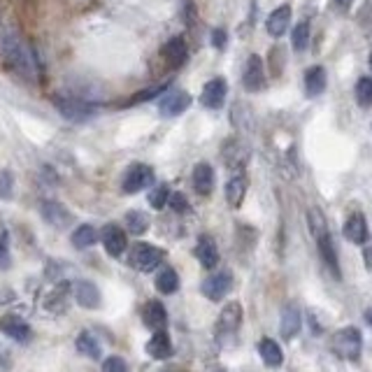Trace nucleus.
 Returning a JSON list of instances; mask_svg holds the SVG:
<instances>
[{"label": "nucleus", "instance_id": "f257e3e1", "mask_svg": "<svg viewBox=\"0 0 372 372\" xmlns=\"http://www.w3.org/2000/svg\"><path fill=\"white\" fill-rule=\"evenodd\" d=\"M3 61L10 70H14L17 75L23 79H33L35 70H38L33 50H30L14 30H8L3 38Z\"/></svg>", "mask_w": 372, "mask_h": 372}, {"label": "nucleus", "instance_id": "f03ea898", "mask_svg": "<svg viewBox=\"0 0 372 372\" xmlns=\"http://www.w3.org/2000/svg\"><path fill=\"white\" fill-rule=\"evenodd\" d=\"M361 349H363V338L358 328H342V331L335 333L333 340V351L338 353L344 361H358L361 358Z\"/></svg>", "mask_w": 372, "mask_h": 372}, {"label": "nucleus", "instance_id": "7ed1b4c3", "mask_svg": "<svg viewBox=\"0 0 372 372\" xmlns=\"http://www.w3.org/2000/svg\"><path fill=\"white\" fill-rule=\"evenodd\" d=\"M54 105L61 112V117L72 121V124H84L96 114V107L89 100L68 98V96H54Z\"/></svg>", "mask_w": 372, "mask_h": 372}, {"label": "nucleus", "instance_id": "20e7f679", "mask_svg": "<svg viewBox=\"0 0 372 372\" xmlns=\"http://www.w3.org/2000/svg\"><path fill=\"white\" fill-rule=\"evenodd\" d=\"M161 259H163V249L147 245V242H138L131 252V265L140 272L156 270L158 263H161Z\"/></svg>", "mask_w": 372, "mask_h": 372}, {"label": "nucleus", "instance_id": "39448f33", "mask_svg": "<svg viewBox=\"0 0 372 372\" xmlns=\"http://www.w3.org/2000/svg\"><path fill=\"white\" fill-rule=\"evenodd\" d=\"M151 182H154V173H151V168L138 163V166H131L126 170L121 186H124L126 193H138V191H142V188H147Z\"/></svg>", "mask_w": 372, "mask_h": 372}, {"label": "nucleus", "instance_id": "423d86ee", "mask_svg": "<svg viewBox=\"0 0 372 372\" xmlns=\"http://www.w3.org/2000/svg\"><path fill=\"white\" fill-rule=\"evenodd\" d=\"M240 323H242V305L233 300L221 309L215 331L219 338H226V335H233L237 328H240Z\"/></svg>", "mask_w": 372, "mask_h": 372}, {"label": "nucleus", "instance_id": "0eeeda50", "mask_svg": "<svg viewBox=\"0 0 372 372\" xmlns=\"http://www.w3.org/2000/svg\"><path fill=\"white\" fill-rule=\"evenodd\" d=\"M102 245H105V252L109 256H114V259H119L121 254L126 252V247H128V240H126V233H124V228L117 223H107L105 228H102Z\"/></svg>", "mask_w": 372, "mask_h": 372}, {"label": "nucleus", "instance_id": "6e6552de", "mask_svg": "<svg viewBox=\"0 0 372 372\" xmlns=\"http://www.w3.org/2000/svg\"><path fill=\"white\" fill-rule=\"evenodd\" d=\"M226 94H228V84H226L223 77L210 79V82L205 84L203 94H200V102H203L207 109H219L223 105Z\"/></svg>", "mask_w": 372, "mask_h": 372}, {"label": "nucleus", "instance_id": "1a4fd4ad", "mask_svg": "<svg viewBox=\"0 0 372 372\" xmlns=\"http://www.w3.org/2000/svg\"><path fill=\"white\" fill-rule=\"evenodd\" d=\"M230 286H233V277H230V272H217V274H212V277L205 279L203 294H205V298H210V300L217 303L228 294Z\"/></svg>", "mask_w": 372, "mask_h": 372}, {"label": "nucleus", "instance_id": "9d476101", "mask_svg": "<svg viewBox=\"0 0 372 372\" xmlns=\"http://www.w3.org/2000/svg\"><path fill=\"white\" fill-rule=\"evenodd\" d=\"M303 326V316L300 309H298L296 303H286L282 309V323H279V331H282L284 340H294L298 333H300Z\"/></svg>", "mask_w": 372, "mask_h": 372}, {"label": "nucleus", "instance_id": "9b49d317", "mask_svg": "<svg viewBox=\"0 0 372 372\" xmlns=\"http://www.w3.org/2000/svg\"><path fill=\"white\" fill-rule=\"evenodd\" d=\"M342 233H344L347 240L353 242V245H365V242H368L370 230H368V221H365V217L361 215V212H356V215H351L349 219H347Z\"/></svg>", "mask_w": 372, "mask_h": 372}, {"label": "nucleus", "instance_id": "f8f14e48", "mask_svg": "<svg viewBox=\"0 0 372 372\" xmlns=\"http://www.w3.org/2000/svg\"><path fill=\"white\" fill-rule=\"evenodd\" d=\"M142 323L149 328V331H166L168 326V312L158 300H151L144 305L142 309Z\"/></svg>", "mask_w": 372, "mask_h": 372}, {"label": "nucleus", "instance_id": "ddd939ff", "mask_svg": "<svg viewBox=\"0 0 372 372\" xmlns=\"http://www.w3.org/2000/svg\"><path fill=\"white\" fill-rule=\"evenodd\" d=\"M188 105H191V96L186 94V91H173V94H168L166 98L161 100V109L163 117H177V114L186 112Z\"/></svg>", "mask_w": 372, "mask_h": 372}, {"label": "nucleus", "instance_id": "4468645a", "mask_svg": "<svg viewBox=\"0 0 372 372\" xmlns=\"http://www.w3.org/2000/svg\"><path fill=\"white\" fill-rule=\"evenodd\" d=\"M245 87L247 91H261L265 87V72H263V61L261 56H252L247 58V68H245Z\"/></svg>", "mask_w": 372, "mask_h": 372}, {"label": "nucleus", "instance_id": "2eb2a0df", "mask_svg": "<svg viewBox=\"0 0 372 372\" xmlns=\"http://www.w3.org/2000/svg\"><path fill=\"white\" fill-rule=\"evenodd\" d=\"M188 58V50H186V42L182 38H173L166 42L163 47V61L168 63V68H182Z\"/></svg>", "mask_w": 372, "mask_h": 372}, {"label": "nucleus", "instance_id": "dca6fc26", "mask_svg": "<svg viewBox=\"0 0 372 372\" xmlns=\"http://www.w3.org/2000/svg\"><path fill=\"white\" fill-rule=\"evenodd\" d=\"M291 26V8L289 5H279L277 10H272V14L267 17L265 28L272 38H282V35L289 30Z\"/></svg>", "mask_w": 372, "mask_h": 372}, {"label": "nucleus", "instance_id": "f3484780", "mask_svg": "<svg viewBox=\"0 0 372 372\" xmlns=\"http://www.w3.org/2000/svg\"><path fill=\"white\" fill-rule=\"evenodd\" d=\"M0 331L10 335L12 340H19V342H26L30 338V326L19 314H5L3 321H0Z\"/></svg>", "mask_w": 372, "mask_h": 372}, {"label": "nucleus", "instance_id": "a211bd4d", "mask_svg": "<svg viewBox=\"0 0 372 372\" xmlns=\"http://www.w3.org/2000/svg\"><path fill=\"white\" fill-rule=\"evenodd\" d=\"M196 256H198L200 265L207 267V270L217 267V263H219V249H217V242L212 240L210 235H200V237H198V245H196Z\"/></svg>", "mask_w": 372, "mask_h": 372}, {"label": "nucleus", "instance_id": "6ab92c4d", "mask_svg": "<svg viewBox=\"0 0 372 372\" xmlns=\"http://www.w3.org/2000/svg\"><path fill=\"white\" fill-rule=\"evenodd\" d=\"M147 353L154 361H166L173 356V342H170L166 331H154V338L147 342Z\"/></svg>", "mask_w": 372, "mask_h": 372}, {"label": "nucleus", "instance_id": "aec40b11", "mask_svg": "<svg viewBox=\"0 0 372 372\" xmlns=\"http://www.w3.org/2000/svg\"><path fill=\"white\" fill-rule=\"evenodd\" d=\"M193 188L200 193V196H210L212 188H215V170L207 163H198L193 168Z\"/></svg>", "mask_w": 372, "mask_h": 372}, {"label": "nucleus", "instance_id": "412c9836", "mask_svg": "<svg viewBox=\"0 0 372 372\" xmlns=\"http://www.w3.org/2000/svg\"><path fill=\"white\" fill-rule=\"evenodd\" d=\"M75 298L79 307H87V309L100 307V291L94 282H79L75 289Z\"/></svg>", "mask_w": 372, "mask_h": 372}, {"label": "nucleus", "instance_id": "4be33fe9", "mask_svg": "<svg viewBox=\"0 0 372 372\" xmlns=\"http://www.w3.org/2000/svg\"><path fill=\"white\" fill-rule=\"evenodd\" d=\"M42 217H45L52 226H56V228H65V226L72 221L70 212L65 210L63 205L54 203V200H47V203H42Z\"/></svg>", "mask_w": 372, "mask_h": 372}, {"label": "nucleus", "instance_id": "5701e85b", "mask_svg": "<svg viewBox=\"0 0 372 372\" xmlns=\"http://www.w3.org/2000/svg\"><path fill=\"white\" fill-rule=\"evenodd\" d=\"M259 353L261 358H263V363L267 365V368H279L284 361V353H282V347H279L274 340L270 338H263L259 342Z\"/></svg>", "mask_w": 372, "mask_h": 372}, {"label": "nucleus", "instance_id": "b1692460", "mask_svg": "<svg viewBox=\"0 0 372 372\" xmlns=\"http://www.w3.org/2000/svg\"><path fill=\"white\" fill-rule=\"evenodd\" d=\"M68 294H70V284H58L54 286V289L47 294L45 298V309H50V312H63L65 309V303H68Z\"/></svg>", "mask_w": 372, "mask_h": 372}, {"label": "nucleus", "instance_id": "393cba45", "mask_svg": "<svg viewBox=\"0 0 372 372\" xmlns=\"http://www.w3.org/2000/svg\"><path fill=\"white\" fill-rule=\"evenodd\" d=\"M247 193V179L242 175H235L233 179H228L226 184V200H228L230 207H240L242 200H245Z\"/></svg>", "mask_w": 372, "mask_h": 372}, {"label": "nucleus", "instance_id": "a878e982", "mask_svg": "<svg viewBox=\"0 0 372 372\" xmlns=\"http://www.w3.org/2000/svg\"><path fill=\"white\" fill-rule=\"evenodd\" d=\"M316 245H319V252L323 256V261H326V265L331 267V272L340 279V263H338V254H335V245L331 240V233L321 235L319 240H316Z\"/></svg>", "mask_w": 372, "mask_h": 372}, {"label": "nucleus", "instance_id": "bb28decb", "mask_svg": "<svg viewBox=\"0 0 372 372\" xmlns=\"http://www.w3.org/2000/svg\"><path fill=\"white\" fill-rule=\"evenodd\" d=\"M305 87H307V96H321L326 91V70L321 65L309 68L305 75Z\"/></svg>", "mask_w": 372, "mask_h": 372}, {"label": "nucleus", "instance_id": "cd10ccee", "mask_svg": "<svg viewBox=\"0 0 372 372\" xmlns=\"http://www.w3.org/2000/svg\"><path fill=\"white\" fill-rule=\"evenodd\" d=\"M126 230L131 235H144L149 230V217L144 212H128L126 215Z\"/></svg>", "mask_w": 372, "mask_h": 372}, {"label": "nucleus", "instance_id": "c85d7f7f", "mask_svg": "<svg viewBox=\"0 0 372 372\" xmlns=\"http://www.w3.org/2000/svg\"><path fill=\"white\" fill-rule=\"evenodd\" d=\"M177 286H179V277H177V272L173 267H163L161 272H158L156 277V289L161 291V294H175Z\"/></svg>", "mask_w": 372, "mask_h": 372}, {"label": "nucleus", "instance_id": "c756f323", "mask_svg": "<svg viewBox=\"0 0 372 372\" xmlns=\"http://www.w3.org/2000/svg\"><path fill=\"white\" fill-rule=\"evenodd\" d=\"M98 242V233H96L94 226H79V228L72 233V245L77 249H87L91 245Z\"/></svg>", "mask_w": 372, "mask_h": 372}, {"label": "nucleus", "instance_id": "7c9ffc66", "mask_svg": "<svg viewBox=\"0 0 372 372\" xmlns=\"http://www.w3.org/2000/svg\"><path fill=\"white\" fill-rule=\"evenodd\" d=\"M307 223H309V233L314 235V240H319L321 235L328 233L326 217H323V212L319 210V207H312V210L307 212Z\"/></svg>", "mask_w": 372, "mask_h": 372}, {"label": "nucleus", "instance_id": "2f4dec72", "mask_svg": "<svg viewBox=\"0 0 372 372\" xmlns=\"http://www.w3.org/2000/svg\"><path fill=\"white\" fill-rule=\"evenodd\" d=\"M77 351L79 353H84V356H89V358H100V344L96 342V338L91 333H79V338H77Z\"/></svg>", "mask_w": 372, "mask_h": 372}, {"label": "nucleus", "instance_id": "473e14b6", "mask_svg": "<svg viewBox=\"0 0 372 372\" xmlns=\"http://www.w3.org/2000/svg\"><path fill=\"white\" fill-rule=\"evenodd\" d=\"M291 42H294V50L296 52H305L307 50V42H309V26L305 21H300L291 33Z\"/></svg>", "mask_w": 372, "mask_h": 372}, {"label": "nucleus", "instance_id": "72a5a7b5", "mask_svg": "<svg viewBox=\"0 0 372 372\" xmlns=\"http://www.w3.org/2000/svg\"><path fill=\"white\" fill-rule=\"evenodd\" d=\"M356 98L361 107H372V79L370 77H361L356 87Z\"/></svg>", "mask_w": 372, "mask_h": 372}, {"label": "nucleus", "instance_id": "f704fd0d", "mask_svg": "<svg viewBox=\"0 0 372 372\" xmlns=\"http://www.w3.org/2000/svg\"><path fill=\"white\" fill-rule=\"evenodd\" d=\"M168 198H170V188L166 184H158L154 191L149 193V205L154 210H163L168 205Z\"/></svg>", "mask_w": 372, "mask_h": 372}, {"label": "nucleus", "instance_id": "c9c22d12", "mask_svg": "<svg viewBox=\"0 0 372 372\" xmlns=\"http://www.w3.org/2000/svg\"><path fill=\"white\" fill-rule=\"evenodd\" d=\"M14 191V177L10 170H0V200H10Z\"/></svg>", "mask_w": 372, "mask_h": 372}, {"label": "nucleus", "instance_id": "e433bc0d", "mask_svg": "<svg viewBox=\"0 0 372 372\" xmlns=\"http://www.w3.org/2000/svg\"><path fill=\"white\" fill-rule=\"evenodd\" d=\"M102 372H128V365L124 358L109 356V358H105V363H102Z\"/></svg>", "mask_w": 372, "mask_h": 372}, {"label": "nucleus", "instance_id": "4c0bfd02", "mask_svg": "<svg viewBox=\"0 0 372 372\" xmlns=\"http://www.w3.org/2000/svg\"><path fill=\"white\" fill-rule=\"evenodd\" d=\"M0 267H10V249H8V233L0 235Z\"/></svg>", "mask_w": 372, "mask_h": 372}, {"label": "nucleus", "instance_id": "58836bf2", "mask_svg": "<svg viewBox=\"0 0 372 372\" xmlns=\"http://www.w3.org/2000/svg\"><path fill=\"white\" fill-rule=\"evenodd\" d=\"M168 203H170V207H173L175 212H186L188 210V203H186V198L182 196V193H170Z\"/></svg>", "mask_w": 372, "mask_h": 372}, {"label": "nucleus", "instance_id": "ea45409f", "mask_svg": "<svg viewBox=\"0 0 372 372\" xmlns=\"http://www.w3.org/2000/svg\"><path fill=\"white\" fill-rule=\"evenodd\" d=\"M163 91H166V87H154V89H149V91H144V94H138L135 98L131 100V105H135V102H140V100H149V98H154V96L163 94Z\"/></svg>", "mask_w": 372, "mask_h": 372}, {"label": "nucleus", "instance_id": "a19ab883", "mask_svg": "<svg viewBox=\"0 0 372 372\" xmlns=\"http://www.w3.org/2000/svg\"><path fill=\"white\" fill-rule=\"evenodd\" d=\"M226 40H228V38H226V30L223 28H217L215 33H212V45H215L217 50H223Z\"/></svg>", "mask_w": 372, "mask_h": 372}, {"label": "nucleus", "instance_id": "79ce46f5", "mask_svg": "<svg viewBox=\"0 0 372 372\" xmlns=\"http://www.w3.org/2000/svg\"><path fill=\"white\" fill-rule=\"evenodd\" d=\"M335 5H338L340 10H344V12H347V10H349L351 5H353V0H335Z\"/></svg>", "mask_w": 372, "mask_h": 372}, {"label": "nucleus", "instance_id": "37998d69", "mask_svg": "<svg viewBox=\"0 0 372 372\" xmlns=\"http://www.w3.org/2000/svg\"><path fill=\"white\" fill-rule=\"evenodd\" d=\"M363 259H365V267H372V247H368L363 252Z\"/></svg>", "mask_w": 372, "mask_h": 372}, {"label": "nucleus", "instance_id": "c03bdc74", "mask_svg": "<svg viewBox=\"0 0 372 372\" xmlns=\"http://www.w3.org/2000/svg\"><path fill=\"white\" fill-rule=\"evenodd\" d=\"M365 321H368V323H370V326H372V307L368 309V312H365Z\"/></svg>", "mask_w": 372, "mask_h": 372}, {"label": "nucleus", "instance_id": "a18cd8bd", "mask_svg": "<svg viewBox=\"0 0 372 372\" xmlns=\"http://www.w3.org/2000/svg\"><path fill=\"white\" fill-rule=\"evenodd\" d=\"M370 65H372V54H370Z\"/></svg>", "mask_w": 372, "mask_h": 372}, {"label": "nucleus", "instance_id": "49530a36", "mask_svg": "<svg viewBox=\"0 0 372 372\" xmlns=\"http://www.w3.org/2000/svg\"><path fill=\"white\" fill-rule=\"evenodd\" d=\"M217 372H223V370H217Z\"/></svg>", "mask_w": 372, "mask_h": 372}]
</instances>
